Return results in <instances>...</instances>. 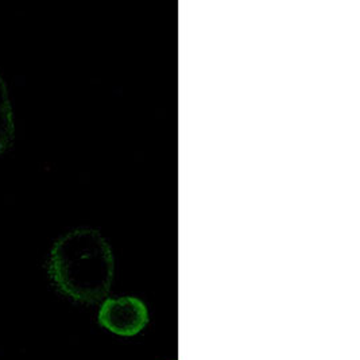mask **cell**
<instances>
[{
	"mask_svg": "<svg viewBox=\"0 0 360 360\" xmlns=\"http://www.w3.org/2000/svg\"><path fill=\"white\" fill-rule=\"evenodd\" d=\"M98 323L115 335L131 338L148 326V308L136 297L108 298L98 311Z\"/></svg>",
	"mask_w": 360,
	"mask_h": 360,
	"instance_id": "obj_2",
	"label": "cell"
},
{
	"mask_svg": "<svg viewBox=\"0 0 360 360\" xmlns=\"http://www.w3.org/2000/svg\"><path fill=\"white\" fill-rule=\"evenodd\" d=\"M114 269L111 247L94 229L66 232L54 243L48 263L53 285L82 304H96L107 297Z\"/></svg>",
	"mask_w": 360,
	"mask_h": 360,
	"instance_id": "obj_1",
	"label": "cell"
},
{
	"mask_svg": "<svg viewBox=\"0 0 360 360\" xmlns=\"http://www.w3.org/2000/svg\"><path fill=\"white\" fill-rule=\"evenodd\" d=\"M15 136V123L13 104L7 84L0 76V154L6 153L11 148Z\"/></svg>",
	"mask_w": 360,
	"mask_h": 360,
	"instance_id": "obj_3",
	"label": "cell"
}]
</instances>
